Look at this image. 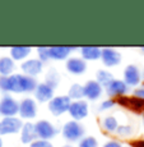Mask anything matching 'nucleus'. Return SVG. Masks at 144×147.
<instances>
[{
  "label": "nucleus",
  "mask_w": 144,
  "mask_h": 147,
  "mask_svg": "<svg viewBox=\"0 0 144 147\" xmlns=\"http://www.w3.org/2000/svg\"><path fill=\"white\" fill-rule=\"evenodd\" d=\"M0 92H1V91H0Z\"/></svg>",
  "instance_id": "obj_41"
},
{
  "label": "nucleus",
  "mask_w": 144,
  "mask_h": 147,
  "mask_svg": "<svg viewBox=\"0 0 144 147\" xmlns=\"http://www.w3.org/2000/svg\"><path fill=\"white\" fill-rule=\"evenodd\" d=\"M84 87V98L87 101H97L102 97L105 88L96 80H89L83 84Z\"/></svg>",
  "instance_id": "obj_14"
},
{
  "label": "nucleus",
  "mask_w": 144,
  "mask_h": 147,
  "mask_svg": "<svg viewBox=\"0 0 144 147\" xmlns=\"http://www.w3.org/2000/svg\"><path fill=\"white\" fill-rule=\"evenodd\" d=\"M133 95L137 96V97H139V98H142V100H144V83H142L139 87H137V88H134Z\"/></svg>",
  "instance_id": "obj_33"
},
{
  "label": "nucleus",
  "mask_w": 144,
  "mask_h": 147,
  "mask_svg": "<svg viewBox=\"0 0 144 147\" xmlns=\"http://www.w3.org/2000/svg\"><path fill=\"white\" fill-rule=\"evenodd\" d=\"M23 127V120L19 117H9L0 119V136H12L21 132Z\"/></svg>",
  "instance_id": "obj_6"
},
{
  "label": "nucleus",
  "mask_w": 144,
  "mask_h": 147,
  "mask_svg": "<svg viewBox=\"0 0 144 147\" xmlns=\"http://www.w3.org/2000/svg\"><path fill=\"white\" fill-rule=\"evenodd\" d=\"M143 80H144V73H143Z\"/></svg>",
  "instance_id": "obj_40"
},
{
  "label": "nucleus",
  "mask_w": 144,
  "mask_h": 147,
  "mask_svg": "<svg viewBox=\"0 0 144 147\" xmlns=\"http://www.w3.org/2000/svg\"><path fill=\"white\" fill-rule=\"evenodd\" d=\"M61 136L65 141L70 143L79 142L82 138L86 137V128L80 121L77 120H68L61 127Z\"/></svg>",
  "instance_id": "obj_2"
},
{
  "label": "nucleus",
  "mask_w": 144,
  "mask_h": 147,
  "mask_svg": "<svg viewBox=\"0 0 144 147\" xmlns=\"http://www.w3.org/2000/svg\"><path fill=\"white\" fill-rule=\"evenodd\" d=\"M124 147H137L135 145H133V143H128V145H125Z\"/></svg>",
  "instance_id": "obj_36"
},
{
  "label": "nucleus",
  "mask_w": 144,
  "mask_h": 147,
  "mask_svg": "<svg viewBox=\"0 0 144 147\" xmlns=\"http://www.w3.org/2000/svg\"><path fill=\"white\" fill-rule=\"evenodd\" d=\"M19 113V101L15 100L10 94H4L0 97V117L9 118L18 117Z\"/></svg>",
  "instance_id": "obj_4"
},
{
  "label": "nucleus",
  "mask_w": 144,
  "mask_h": 147,
  "mask_svg": "<svg viewBox=\"0 0 144 147\" xmlns=\"http://www.w3.org/2000/svg\"><path fill=\"white\" fill-rule=\"evenodd\" d=\"M129 101H130V96L129 95L121 96V97L116 98V105L123 107V109H129Z\"/></svg>",
  "instance_id": "obj_30"
},
{
  "label": "nucleus",
  "mask_w": 144,
  "mask_h": 147,
  "mask_svg": "<svg viewBox=\"0 0 144 147\" xmlns=\"http://www.w3.org/2000/svg\"><path fill=\"white\" fill-rule=\"evenodd\" d=\"M100 125L102 128V131H105L109 134H115L120 125V121L115 115H106L103 117L100 121Z\"/></svg>",
  "instance_id": "obj_20"
},
{
  "label": "nucleus",
  "mask_w": 144,
  "mask_h": 147,
  "mask_svg": "<svg viewBox=\"0 0 144 147\" xmlns=\"http://www.w3.org/2000/svg\"><path fill=\"white\" fill-rule=\"evenodd\" d=\"M139 50H140V53H143V54H144V46H140V47H139Z\"/></svg>",
  "instance_id": "obj_37"
},
{
  "label": "nucleus",
  "mask_w": 144,
  "mask_h": 147,
  "mask_svg": "<svg viewBox=\"0 0 144 147\" xmlns=\"http://www.w3.org/2000/svg\"><path fill=\"white\" fill-rule=\"evenodd\" d=\"M123 60L121 53L115 47H102V54H101V61L106 68H114L117 67Z\"/></svg>",
  "instance_id": "obj_11"
},
{
  "label": "nucleus",
  "mask_w": 144,
  "mask_h": 147,
  "mask_svg": "<svg viewBox=\"0 0 144 147\" xmlns=\"http://www.w3.org/2000/svg\"><path fill=\"white\" fill-rule=\"evenodd\" d=\"M78 147H100V143L94 136H86L78 142Z\"/></svg>",
  "instance_id": "obj_28"
},
{
  "label": "nucleus",
  "mask_w": 144,
  "mask_h": 147,
  "mask_svg": "<svg viewBox=\"0 0 144 147\" xmlns=\"http://www.w3.org/2000/svg\"><path fill=\"white\" fill-rule=\"evenodd\" d=\"M77 49V46H50V59L56 61H66L72 56V53Z\"/></svg>",
  "instance_id": "obj_16"
},
{
  "label": "nucleus",
  "mask_w": 144,
  "mask_h": 147,
  "mask_svg": "<svg viewBox=\"0 0 144 147\" xmlns=\"http://www.w3.org/2000/svg\"><path fill=\"white\" fill-rule=\"evenodd\" d=\"M15 61L10 56H0V77H9L15 72Z\"/></svg>",
  "instance_id": "obj_21"
},
{
  "label": "nucleus",
  "mask_w": 144,
  "mask_h": 147,
  "mask_svg": "<svg viewBox=\"0 0 144 147\" xmlns=\"http://www.w3.org/2000/svg\"><path fill=\"white\" fill-rule=\"evenodd\" d=\"M125 145H123L120 140H115V138H111V140L106 141L102 145V147H124Z\"/></svg>",
  "instance_id": "obj_32"
},
{
  "label": "nucleus",
  "mask_w": 144,
  "mask_h": 147,
  "mask_svg": "<svg viewBox=\"0 0 144 147\" xmlns=\"http://www.w3.org/2000/svg\"><path fill=\"white\" fill-rule=\"evenodd\" d=\"M10 58L14 61H21L23 63L24 60L31 58V53H32V47L31 46H24V45H15L9 49Z\"/></svg>",
  "instance_id": "obj_19"
},
{
  "label": "nucleus",
  "mask_w": 144,
  "mask_h": 147,
  "mask_svg": "<svg viewBox=\"0 0 144 147\" xmlns=\"http://www.w3.org/2000/svg\"><path fill=\"white\" fill-rule=\"evenodd\" d=\"M114 78L115 77L112 76V73L107 69H98L97 73H96V81H97L103 88H106V87L109 86V83L114 80Z\"/></svg>",
  "instance_id": "obj_24"
},
{
  "label": "nucleus",
  "mask_w": 144,
  "mask_h": 147,
  "mask_svg": "<svg viewBox=\"0 0 144 147\" xmlns=\"http://www.w3.org/2000/svg\"><path fill=\"white\" fill-rule=\"evenodd\" d=\"M68 96L72 101H78L84 98V87L80 83H73L68 90Z\"/></svg>",
  "instance_id": "obj_23"
},
{
  "label": "nucleus",
  "mask_w": 144,
  "mask_h": 147,
  "mask_svg": "<svg viewBox=\"0 0 144 147\" xmlns=\"http://www.w3.org/2000/svg\"><path fill=\"white\" fill-rule=\"evenodd\" d=\"M36 54H37V59H40L42 63L51 60L50 59V46H37L36 47Z\"/></svg>",
  "instance_id": "obj_27"
},
{
  "label": "nucleus",
  "mask_w": 144,
  "mask_h": 147,
  "mask_svg": "<svg viewBox=\"0 0 144 147\" xmlns=\"http://www.w3.org/2000/svg\"><path fill=\"white\" fill-rule=\"evenodd\" d=\"M29 147H55L52 145L51 141H46V140H40V138H37V140L35 141V142H32L29 145Z\"/></svg>",
  "instance_id": "obj_31"
},
{
  "label": "nucleus",
  "mask_w": 144,
  "mask_h": 147,
  "mask_svg": "<svg viewBox=\"0 0 144 147\" xmlns=\"http://www.w3.org/2000/svg\"><path fill=\"white\" fill-rule=\"evenodd\" d=\"M116 105V100L115 98H106V100H103L102 102L98 105V111H107V110H111L114 109Z\"/></svg>",
  "instance_id": "obj_29"
},
{
  "label": "nucleus",
  "mask_w": 144,
  "mask_h": 147,
  "mask_svg": "<svg viewBox=\"0 0 144 147\" xmlns=\"http://www.w3.org/2000/svg\"><path fill=\"white\" fill-rule=\"evenodd\" d=\"M36 132H37V137L40 140H46L51 141L52 138L56 137L59 129L55 127V124H52L50 120L47 119H41L36 121Z\"/></svg>",
  "instance_id": "obj_9"
},
{
  "label": "nucleus",
  "mask_w": 144,
  "mask_h": 147,
  "mask_svg": "<svg viewBox=\"0 0 144 147\" xmlns=\"http://www.w3.org/2000/svg\"><path fill=\"white\" fill-rule=\"evenodd\" d=\"M79 54L80 58L86 61H96L101 60V54H102V47L100 46H92V45H87V46L79 47Z\"/></svg>",
  "instance_id": "obj_18"
},
{
  "label": "nucleus",
  "mask_w": 144,
  "mask_h": 147,
  "mask_svg": "<svg viewBox=\"0 0 144 147\" xmlns=\"http://www.w3.org/2000/svg\"><path fill=\"white\" fill-rule=\"evenodd\" d=\"M87 61L80 56H70L65 61V69L72 76H83L87 72Z\"/></svg>",
  "instance_id": "obj_15"
},
{
  "label": "nucleus",
  "mask_w": 144,
  "mask_h": 147,
  "mask_svg": "<svg viewBox=\"0 0 144 147\" xmlns=\"http://www.w3.org/2000/svg\"><path fill=\"white\" fill-rule=\"evenodd\" d=\"M115 134H116L119 140H128V138L133 137V134H134V128L130 124H120Z\"/></svg>",
  "instance_id": "obj_26"
},
{
  "label": "nucleus",
  "mask_w": 144,
  "mask_h": 147,
  "mask_svg": "<svg viewBox=\"0 0 144 147\" xmlns=\"http://www.w3.org/2000/svg\"><path fill=\"white\" fill-rule=\"evenodd\" d=\"M61 147H74L73 145H64V146H61Z\"/></svg>",
  "instance_id": "obj_38"
},
{
  "label": "nucleus",
  "mask_w": 144,
  "mask_h": 147,
  "mask_svg": "<svg viewBox=\"0 0 144 147\" xmlns=\"http://www.w3.org/2000/svg\"><path fill=\"white\" fill-rule=\"evenodd\" d=\"M54 97H55V90L45 82H38L33 92V98L40 104H49Z\"/></svg>",
  "instance_id": "obj_13"
},
{
  "label": "nucleus",
  "mask_w": 144,
  "mask_h": 147,
  "mask_svg": "<svg viewBox=\"0 0 144 147\" xmlns=\"http://www.w3.org/2000/svg\"><path fill=\"white\" fill-rule=\"evenodd\" d=\"M38 82L23 73H14L9 77H0V91L4 94H33Z\"/></svg>",
  "instance_id": "obj_1"
},
{
  "label": "nucleus",
  "mask_w": 144,
  "mask_h": 147,
  "mask_svg": "<svg viewBox=\"0 0 144 147\" xmlns=\"http://www.w3.org/2000/svg\"><path fill=\"white\" fill-rule=\"evenodd\" d=\"M45 63H42L37 58H29L27 60H24L23 63H21V72L23 74L28 76V77L36 78L44 72Z\"/></svg>",
  "instance_id": "obj_10"
},
{
  "label": "nucleus",
  "mask_w": 144,
  "mask_h": 147,
  "mask_svg": "<svg viewBox=\"0 0 144 147\" xmlns=\"http://www.w3.org/2000/svg\"><path fill=\"white\" fill-rule=\"evenodd\" d=\"M69 114L70 119L72 120H77L82 121L83 119H86L89 114V104L86 98L83 100H78V101H72V105L69 107Z\"/></svg>",
  "instance_id": "obj_8"
},
{
  "label": "nucleus",
  "mask_w": 144,
  "mask_h": 147,
  "mask_svg": "<svg viewBox=\"0 0 144 147\" xmlns=\"http://www.w3.org/2000/svg\"><path fill=\"white\" fill-rule=\"evenodd\" d=\"M129 90H130V87H129L123 80L114 78V80L109 83V86L105 88V92L110 98H115V100H116L117 97L128 95Z\"/></svg>",
  "instance_id": "obj_12"
},
{
  "label": "nucleus",
  "mask_w": 144,
  "mask_h": 147,
  "mask_svg": "<svg viewBox=\"0 0 144 147\" xmlns=\"http://www.w3.org/2000/svg\"><path fill=\"white\" fill-rule=\"evenodd\" d=\"M133 145H135L137 147H144V138H139V140L133 141Z\"/></svg>",
  "instance_id": "obj_34"
},
{
  "label": "nucleus",
  "mask_w": 144,
  "mask_h": 147,
  "mask_svg": "<svg viewBox=\"0 0 144 147\" xmlns=\"http://www.w3.org/2000/svg\"><path fill=\"white\" fill-rule=\"evenodd\" d=\"M21 142L23 145H31L37 140V132H36V124L32 121H24L21 132H19Z\"/></svg>",
  "instance_id": "obj_17"
},
{
  "label": "nucleus",
  "mask_w": 144,
  "mask_h": 147,
  "mask_svg": "<svg viewBox=\"0 0 144 147\" xmlns=\"http://www.w3.org/2000/svg\"><path fill=\"white\" fill-rule=\"evenodd\" d=\"M0 147H4V141H3L1 136H0Z\"/></svg>",
  "instance_id": "obj_35"
},
{
  "label": "nucleus",
  "mask_w": 144,
  "mask_h": 147,
  "mask_svg": "<svg viewBox=\"0 0 144 147\" xmlns=\"http://www.w3.org/2000/svg\"><path fill=\"white\" fill-rule=\"evenodd\" d=\"M143 128H144V113H143Z\"/></svg>",
  "instance_id": "obj_39"
},
{
  "label": "nucleus",
  "mask_w": 144,
  "mask_h": 147,
  "mask_svg": "<svg viewBox=\"0 0 144 147\" xmlns=\"http://www.w3.org/2000/svg\"><path fill=\"white\" fill-rule=\"evenodd\" d=\"M44 82L55 90L56 87L59 86V83H60V73L58 72V69H56V68H49L46 76H45Z\"/></svg>",
  "instance_id": "obj_22"
},
{
  "label": "nucleus",
  "mask_w": 144,
  "mask_h": 147,
  "mask_svg": "<svg viewBox=\"0 0 144 147\" xmlns=\"http://www.w3.org/2000/svg\"><path fill=\"white\" fill-rule=\"evenodd\" d=\"M134 114H143L144 113V100L137 97V96L131 95L130 101H129V109Z\"/></svg>",
  "instance_id": "obj_25"
},
{
  "label": "nucleus",
  "mask_w": 144,
  "mask_h": 147,
  "mask_svg": "<svg viewBox=\"0 0 144 147\" xmlns=\"http://www.w3.org/2000/svg\"><path fill=\"white\" fill-rule=\"evenodd\" d=\"M70 105H72V100L68 95H56L47 104V109L54 117H61L64 114H68Z\"/></svg>",
  "instance_id": "obj_3"
},
{
  "label": "nucleus",
  "mask_w": 144,
  "mask_h": 147,
  "mask_svg": "<svg viewBox=\"0 0 144 147\" xmlns=\"http://www.w3.org/2000/svg\"><path fill=\"white\" fill-rule=\"evenodd\" d=\"M142 80H143V74L138 65L129 64V65L125 67V69L123 72V81L129 87H134V88L139 87L142 84Z\"/></svg>",
  "instance_id": "obj_7"
},
{
  "label": "nucleus",
  "mask_w": 144,
  "mask_h": 147,
  "mask_svg": "<svg viewBox=\"0 0 144 147\" xmlns=\"http://www.w3.org/2000/svg\"><path fill=\"white\" fill-rule=\"evenodd\" d=\"M18 117L22 120L31 121L37 117V101L33 97H24L19 101Z\"/></svg>",
  "instance_id": "obj_5"
}]
</instances>
